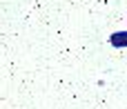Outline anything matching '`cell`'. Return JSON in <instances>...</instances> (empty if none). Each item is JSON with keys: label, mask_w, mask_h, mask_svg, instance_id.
<instances>
[{"label": "cell", "mask_w": 127, "mask_h": 109, "mask_svg": "<svg viewBox=\"0 0 127 109\" xmlns=\"http://www.w3.org/2000/svg\"><path fill=\"white\" fill-rule=\"evenodd\" d=\"M109 42L114 47H127V31H116L109 36Z\"/></svg>", "instance_id": "1"}]
</instances>
